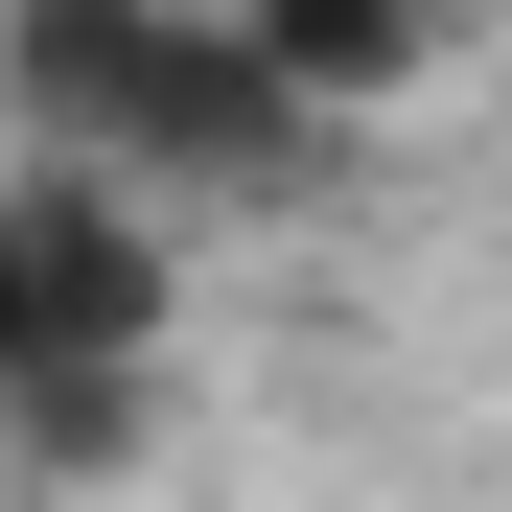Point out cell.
<instances>
[{
  "instance_id": "1",
  "label": "cell",
  "mask_w": 512,
  "mask_h": 512,
  "mask_svg": "<svg viewBox=\"0 0 512 512\" xmlns=\"http://www.w3.org/2000/svg\"><path fill=\"white\" fill-rule=\"evenodd\" d=\"M163 326V256L94 163H47V187H0V419H94Z\"/></svg>"
},
{
  "instance_id": "2",
  "label": "cell",
  "mask_w": 512,
  "mask_h": 512,
  "mask_svg": "<svg viewBox=\"0 0 512 512\" xmlns=\"http://www.w3.org/2000/svg\"><path fill=\"white\" fill-rule=\"evenodd\" d=\"M24 70H47V117L117 140V163H256L280 140V70H256L233 24H163V0H47Z\"/></svg>"
},
{
  "instance_id": "3",
  "label": "cell",
  "mask_w": 512,
  "mask_h": 512,
  "mask_svg": "<svg viewBox=\"0 0 512 512\" xmlns=\"http://www.w3.org/2000/svg\"><path fill=\"white\" fill-rule=\"evenodd\" d=\"M233 47L280 70V94H396L419 70V0H233Z\"/></svg>"
}]
</instances>
